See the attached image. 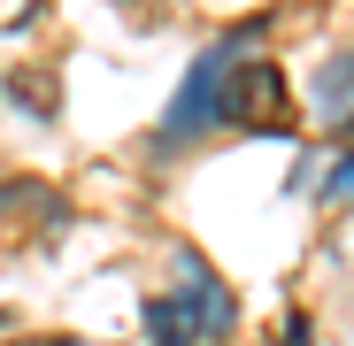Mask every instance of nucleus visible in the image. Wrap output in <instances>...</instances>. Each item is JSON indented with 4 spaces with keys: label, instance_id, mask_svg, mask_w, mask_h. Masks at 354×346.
<instances>
[{
    "label": "nucleus",
    "instance_id": "1",
    "mask_svg": "<svg viewBox=\"0 0 354 346\" xmlns=\"http://www.w3.org/2000/svg\"><path fill=\"white\" fill-rule=\"evenodd\" d=\"M277 100H285V77L270 62H239V54H231V70L216 85V124H270V131H285Z\"/></svg>",
    "mask_w": 354,
    "mask_h": 346
},
{
    "label": "nucleus",
    "instance_id": "2",
    "mask_svg": "<svg viewBox=\"0 0 354 346\" xmlns=\"http://www.w3.org/2000/svg\"><path fill=\"white\" fill-rule=\"evenodd\" d=\"M231 54H239V39H216L208 62H193V77L177 85V108L162 115V146H185L193 131H216V85L231 70Z\"/></svg>",
    "mask_w": 354,
    "mask_h": 346
},
{
    "label": "nucleus",
    "instance_id": "3",
    "mask_svg": "<svg viewBox=\"0 0 354 346\" xmlns=\"http://www.w3.org/2000/svg\"><path fill=\"white\" fill-rule=\"evenodd\" d=\"M177 269H185V293H177V308H185V323H193L201 338H223L231 323H239V308H231V293L216 285V269H208L201 254H185V247H177Z\"/></svg>",
    "mask_w": 354,
    "mask_h": 346
},
{
    "label": "nucleus",
    "instance_id": "4",
    "mask_svg": "<svg viewBox=\"0 0 354 346\" xmlns=\"http://www.w3.org/2000/svg\"><path fill=\"white\" fill-rule=\"evenodd\" d=\"M139 323L154 331V346H201V331L185 323V308H177L169 293H147V300H139Z\"/></svg>",
    "mask_w": 354,
    "mask_h": 346
},
{
    "label": "nucleus",
    "instance_id": "5",
    "mask_svg": "<svg viewBox=\"0 0 354 346\" xmlns=\"http://www.w3.org/2000/svg\"><path fill=\"white\" fill-rule=\"evenodd\" d=\"M346 85H354V54L331 46V62L316 70V108H324V124H346Z\"/></svg>",
    "mask_w": 354,
    "mask_h": 346
},
{
    "label": "nucleus",
    "instance_id": "6",
    "mask_svg": "<svg viewBox=\"0 0 354 346\" xmlns=\"http://www.w3.org/2000/svg\"><path fill=\"white\" fill-rule=\"evenodd\" d=\"M8 100H24L31 115H54V77L46 70H24V77H8Z\"/></svg>",
    "mask_w": 354,
    "mask_h": 346
}]
</instances>
